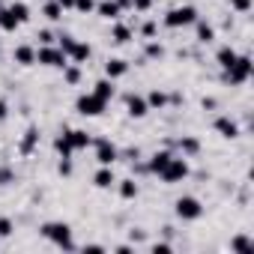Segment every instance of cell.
Masks as SVG:
<instances>
[{
  "label": "cell",
  "mask_w": 254,
  "mask_h": 254,
  "mask_svg": "<svg viewBox=\"0 0 254 254\" xmlns=\"http://www.w3.org/2000/svg\"><path fill=\"white\" fill-rule=\"evenodd\" d=\"M42 236L48 242H54L57 248L63 251H75V242H72V227L66 221H45L42 224Z\"/></svg>",
  "instance_id": "obj_1"
},
{
  "label": "cell",
  "mask_w": 254,
  "mask_h": 254,
  "mask_svg": "<svg viewBox=\"0 0 254 254\" xmlns=\"http://www.w3.org/2000/svg\"><path fill=\"white\" fill-rule=\"evenodd\" d=\"M251 72H254L251 57H248V54H239V57L233 60V66L224 69V81H227V84H245V81L251 78Z\"/></svg>",
  "instance_id": "obj_2"
},
{
  "label": "cell",
  "mask_w": 254,
  "mask_h": 254,
  "mask_svg": "<svg viewBox=\"0 0 254 254\" xmlns=\"http://www.w3.org/2000/svg\"><path fill=\"white\" fill-rule=\"evenodd\" d=\"M159 177L168 183V186H174V183H183L186 177H189V162L183 159V156H171V162L159 171Z\"/></svg>",
  "instance_id": "obj_3"
},
{
  "label": "cell",
  "mask_w": 254,
  "mask_h": 254,
  "mask_svg": "<svg viewBox=\"0 0 254 254\" xmlns=\"http://www.w3.org/2000/svg\"><path fill=\"white\" fill-rule=\"evenodd\" d=\"M194 21H197V9H194V6H177V9H171V12L165 15V27H171V30L189 27V24H194Z\"/></svg>",
  "instance_id": "obj_4"
},
{
  "label": "cell",
  "mask_w": 254,
  "mask_h": 254,
  "mask_svg": "<svg viewBox=\"0 0 254 254\" xmlns=\"http://www.w3.org/2000/svg\"><path fill=\"white\" fill-rule=\"evenodd\" d=\"M174 212H177V218H183V221H197V218L203 215V206H200L197 197L186 194V197H180V200L174 203Z\"/></svg>",
  "instance_id": "obj_5"
},
{
  "label": "cell",
  "mask_w": 254,
  "mask_h": 254,
  "mask_svg": "<svg viewBox=\"0 0 254 254\" xmlns=\"http://www.w3.org/2000/svg\"><path fill=\"white\" fill-rule=\"evenodd\" d=\"M105 108H108V102L99 99L96 93H84V96H78V102H75V111H78L81 117H99Z\"/></svg>",
  "instance_id": "obj_6"
},
{
  "label": "cell",
  "mask_w": 254,
  "mask_h": 254,
  "mask_svg": "<svg viewBox=\"0 0 254 254\" xmlns=\"http://www.w3.org/2000/svg\"><path fill=\"white\" fill-rule=\"evenodd\" d=\"M36 63L51 66V69H63V66L69 63V57H66L60 48H54V45H42V48L36 51Z\"/></svg>",
  "instance_id": "obj_7"
},
{
  "label": "cell",
  "mask_w": 254,
  "mask_h": 254,
  "mask_svg": "<svg viewBox=\"0 0 254 254\" xmlns=\"http://www.w3.org/2000/svg\"><path fill=\"white\" fill-rule=\"evenodd\" d=\"M63 138H66V144L72 147V153H78V150H87L90 144H93V138L84 132V129H66V132H60Z\"/></svg>",
  "instance_id": "obj_8"
},
{
  "label": "cell",
  "mask_w": 254,
  "mask_h": 254,
  "mask_svg": "<svg viewBox=\"0 0 254 254\" xmlns=\"http://www.w3.org/2000/svg\"><path fill=\"white\" fill-rule=\"evenodd\" d=\"M93 147H96V162L99 165H114L117 162V147L111 144V141H105V138H99V141H93Z\"/></svg>",
  "instance_id": "obj_9"
},
{
  "label": "cell",
  "mask_w": 254,
  "mask_h": 254,
  "mask_svg": "<svg viewBox=\"0 0 254 254\" xmlns=\"http://www.w3.org/2000/svg\"><path fill=\"white\" fill-rule=\"evenodd\" d=\"M126 111H129V117L141 120V117H147V114H150V105H147V99H144V96L129 93V96H126Z\"/></svg>",
  "instance_id": "obj_10"
},
{
  "label": "cell",
  "mask_w": 254,
  "mask_h": 254,
  "mask_svg": "<svg viewBox=\"0 0 254 254\" xmlns=\"http://www.w3.org/2000/svg\"><path fill=\"white\" fill-rule=\"evenodd\" d=\"M215 132L221 135V138H227V141H233V138H239V126H236V120H230V117H215Z\"/></svg>",
  "instance_id": "obj_11"
},
{
  "label": "cell",
  "mask_w": 254,
  "mask_h": 254,
  "mask_svg": "<svg viewBox=\"0 0 254 254\" xmlns=\"http://www.w3.org/2000/svg\"><path fill=\"white\" fill-rule=\"evenodd\" d=\"M126 72H129V63H126V60H120V57H111L108 63H105V78H123Z\"/></svg>",
  "instance_id": "obj_12"
},
{
  "label": "cell",
  "mask_w": 254,
  "mask_h": 254,
  "mask_svg": "<svg viewBox=\"0 0 254 254\" xmlns=\"http://www.w3.org/2000/svg\"><path fill=\"white\" fill-rule=\"evenodd\" d=\"M12 57H15L18 66H33V63H36V48H33V45H18V48L12 51Z\"/></svg>",
  "instance_id": "obj_13"
},
{
  "label": "cell",
  "mask_w": 254,
  "mask_h": 254,
  "mask_svg": "<svg viewBox=\"0 0 254 254\" xmlns=\"http://www.w3.org/2000/svg\"><path fill=\"white\" fill-rule=\"evenodd\" d=\"M114 183H117V177H114L111 165H102V168L96 171V177H93V186H96V189H111Z\"/></svg>",
  "instance_id": "obj_14"
},
{
  "label": "cell",
  "mask_w": 254,
  "mask_h": 254,
  "mask_svg": "<svg viewBox=\"0 0 254 254\" xmlns=\"http://www.w3.org/2000/svg\"><path fill=\"white\" fill-rule=\"evenodd\" d=\"M36 144H39V129H36V126H30V129L24 132V138H21V156H30L33 150H36Z\"/></svg>",
  "instance_id": "obj_15"
},
{
  "label": "cell",
  "mask_w": 254,
  "mask_h": 254,
  "mask_svg": "<svg viewBox=\"0 0 254 254\" xmlns=\"http://www.w3.org/2000/svg\"><path fill=\"white\" fill-rule=\"evenodd\" d=\"M96 12H99L102 18H120L123 6L117 3V0H102V3H96Z\"/></svg>",
  "instance_id": "obj_16"
},
{
  "label": "cell",
  "mask_w": 254,
  "mask_h": 254,
  "mask_svg": "<svg viewBox=\"0 0 254 254\" xmlns=\"http://www.w3.org/2000/svg\"><path fill=\"white\" fill-rule=\"evenodd\" d=\"M21 24H18V18L9 12V6L3 9V6H0V30H3V33H15Z\"/></svg>",
  "instance_id": "obj_17"
},
{
  "label": "cell",
  "mask_w": 254,
  "mask_h": 254,
  "mask_svg": "<svg viewBox=\"0 0 254 254\" xmlns=\"http://www.w3.org/2000/svg\"><path fill=\"white\" fill-rule=\"evenodd\" d=\"M90 93H96L99 99L111 102V99H114V81H111V78H102V81H96V84H93V90H90Z\"/></svg>",
  "instance_id": "obj_18"
},
{
  "label": "cell",
  "mask_w": 254,
  "mask_h": 254,
  "mask_svg": "<svg viewBox=\"0 0 254 254\" xmlns=\"http://www.w3.org/2000/svg\"><path fill=\"white\" fill-rule=\"evenodd\" d=\"M90 54H93V48L87 42H75L72 51H69V60L72 63H84V60H90Z\"/></svg>",
  "instance_id": "obj_19"
},
{
  "label": "cell",
  "mask_w": 254,
  "mask_h": 254,
  "mask_svg": "<svg viewBox=\"0 0 254 254\" xmlns=\"http://www.w3.org/2000/svg\"><path fill=\"white\" fill-rule=\"evenodd\" d=\"M236 57H239V54H236L230 45H221V48H218V54H215V60H218V66H221V69H230Z\"/></svg>",
  "instance_id": "obj_20"
},
{
  "label": "cell",
  "mask_w": 254,
  "mask_h": 254,
  "mask_svg": "<svg viewBox=\"0 0 254 254\" xmlns=\"http://www.w3.org/2000/svg\"><path fill=\"white\" fill-rule=\"evenodd\" d=\"M9 12L18 18V24H27V21H30V6L24 3V0H15V3H9Z\"/></svg>",
  "instance_id": "obj_21"
},
{
  "label": "cell",
  "mask_w": 254,
  "mask_h": 254,
  "mask_svg": "<svg viewBox=\"0 0 254 254\" xmlns=\"http://www.w3.org/2000/svg\"><path fill=\"white\" fill-rule=\"evenodd\" d=\"M111 39L117 42V45H126L132 39V27L129 24H114V30H111Z\"/></svg>",
  "instance_id": "obj_22"
},
{
  "label": "cell",
  "mask_w": 254,
  "mask_h": 254,
  "mask_svg": "<svg viewBox=\"0 0 254 254\" xmlns=\"http://www.w3.org/2000/svg\"><path fill=\"white\" fill-rule=\"evenodd\" d=\"M194 24H197V42L209 45V42L215 39V27H212V24H206V21H200V18H197Z\"/></svg>",
  "instance_id": "obj_23"
},
{
  "label": "cell",
  "mask_w": 254,
  "mask_h": 254,
  "mask_svg": "<svg viewBox=\"0 0 254 254\" xmlns=\"http://www.w3.org/2000/svg\"><path fill=\"white\" fill-rule=\"evenodd\" d=\"M171 156H174V153H168V150H162V153H156V156L150 159V165H147V171H153V174H159V171H162V168H165V165L171 162Z\"/></svg>",
  "instance_id": "obj_24"
},
{
  "label": "cell",
  "mask_w": 254,
  "mask_h": 254,
  "mask_svg": "<svg viewBox=\"0 0 254 254\" xmlns=\"http://www.w3.org/2000/svg\"><path fill=\"white\" fill-rule=\"evenodd\" d=\"M42 15H45L48 21H60V18H63V6L57 3V0H45V9H42Z\"/></svg>",
  "instance_id": "obj_25"
},
{
  "label": "cell",
  "mask_w": 254,
  "mask_h": 254,
  "mask_svg": "<svg viewBox=\"0 0 254 254\" xmlns=\"http://www.w3.org/2000/svg\"><path fill=\"white\" fill-rule=\"evenodd\" d=\"M63 81L66 84H78L81 81V63H66L63 66Z\"/></svg>",
  "instance_id": "obj_26"
},
{
  "label": "cell",
  "mask_w": 254,
  "mask_h": 254,
  "mask_svg": "<svg viewBox=\"0 0 254 254\" xmlns=\"http://www.w3.org/2000/svg\"><path fill=\"white\" fill-rule=\"evenodd\" d=\"M177 147L183 150V156H194V153H200V141H197V138H180Z\"/></svg>",
  "instance_id": "obj_27"
},
{
  "label": "cell",
  "mask_w": 254,
  "mask_h": 254,
  "mask_svg": "<svg viewBox=\"0 0 254 254\" xmlns=\"http://www.w3.org/2000/svg\"><path fill=\"white\" fill-rule=\"evenodd\" d=\"M120 197H126V200L138 197V183H135V180H123V183H120Z\"/></svg>",
  "instance_id": "obj_28"
},
{
  "label": "cell",
  "mask_w": 254,
  "mask_h": 254,
  "mask_svg": "<svg viewBox=\"0 0 254 254\" xmlns=\"http://www.w3.org/2000/svg\"><path fill=\"white\" fill-rule=\"evenodd\" d=\"M147 105H150V111H153V108L159 111V108H165V105H168V96H165V93H159V90H153V93L147 96Z\"/></svg>",
  "instance_id": "obj_29"
},
{
  "label": "cell",
  "mask_w": 254,
  "mask_h": 254,
  "mask_svg": "<svg viewBox=\"0 0 254 254\" xmlns=\"http://www.w3.org/2000/svg\"><path fill=\"white\" fill-rule=\"evenodd\" d=\"M144 51H147V57H153V60H162V57H165V45H162V42H147Z\"/></svg>",
  "instance_id": "obj_30"
},
{
  "label": "cell",
  "mask_w": 254,
  "mask_h": 254,
  "mask_svg": "<svg viewBox=\"0 0 254 254\" xmlns=\"http://www.w3.org/2000/svg\"><path fill=\"white\" fill-rule=\"evenodd\" d=\"M54 150L60 153V159H72V156H75V153H72V147L66 144V138H63V135H60V138L54 141Z\"/></svg>",
  "instance_id": "obj_31"
},
{
  "label": "cell",
  "mask_w": 254,
  "mask_h": 254,
  "mask_svg": "<svg viewBox=\"0 0 254 254\" xmlns=\"http://www.w3.org/2000/svg\"><path fill=\"white\" fill-rule=\"evenodd\" d=\"M230 245H233V251H254V242H251L248 236H236Z\"/></svg>",
  "instance_id": "obj_32"
},
{
  "label": "cell",
  "mask_w": 254,
  "mask_h": 254,
  "mask_svg": "<svg viewBox=\"0 0 254 254\" xmlns=\"http://www.w3.org/2000/svg\"><path fill=\"white\" fill-rule=\"evenodd\" d=\"M57 39H60V45H57V48H60V51H63V54L69 57V51H72V45H75V36L63 33V36H57Z\"/></svg>",
  "instance_id": "obj_33"
},
{
  "label": "cell",
  "mask_w": 254,
  "mask_h": 254,
  "mask_svg": "<svg viewBox=\"0 0 254 254\" xmlns=\"http://www.w3.org/2000/svg\"><path fill=\"white\" fill-rule=\"evenodd\" d=\"M12 230H15V227H12V218H6V215H3V218H0V239L12 236Z\"/></svg>",
  "instance_id": "obj_34"
},
{
  "label": "cell",
  "mask_w": 254,
  "mask_h": 254,
  "mask_svg": "<svg viewBox=\"0 0 254 254\" xmlns=\"http://www.w3.org/2000/svg\"><path fill=\"white\" fill-rule=\"evenodd\" d=\"M72 9H78V12H93V9H96V0H75Z\"/></svg>",
  "instance_id": "obj_35"
},
{
  "label": "cell",
  "mask_w": 254,
  "mask_h": 254,
  "mask_svg": "<svg viewBox=\"0 0 254 254\" xmlns=\"http://www.w3.org/2000/svg\"><path fill=\"white\" fill-rule=\"evenodd\" d=\"M36 39H39L42 45H54V42H57V36H54L51 30H39V36H36Z\"/></svg>",
  "instance_id": "obj_36"
},
{
  "label": "cell",
  "mask_w": 254,
  "mask_h": 254,
  "mask_svg": "<svg viewBox=\"0 0 254 254\" xmlns=\"http://www.w3.org/2000/svg\"><path fill=\"white\" fill-rule=\"evenodd\" d=\"M9 183H15V174L9 168H0V186H9Z\"/></svg>",
  "instance_id": "obj_37"
},
{
  "label": "cell",
  "mask_w": 254,
  "mask_h": 254,
  "mask_svg": "<svg viewBox=\"0 0 254 254\" xmlns=\"http://www.w3.org/2000/svg\"><path fill=\"white\" fill-rule=\"evenodd\" d=\"M230 6H233L236 12H248V9H251V0H230Z\"/></svg>",
  "instance_id": "obj_38"
},
{
  "label": "cell",
  "mask_w": 254,
  "mask_h": 254,
  "mask_svg": "<svg viewBox=\"0 0 254 254\" xmlns=\"http://www.w3.org/2000/svg\"><path fill=\"white\" fill-rule=\"evenodd\" d=\"M153 6V0H132V9H138V12H147Z\"/></svg>",
  "instance_id": "obj_39"
},
{
  "label": "cell",
  "mask_w": 254,
  "mask_h": 254,
  "mask_svg": "<svg viewBox=\"0 0 254 254\" xmlns=\"http://www.w3.org/2000/svg\"><path fill=\"white\" fill-rule=\"evenodd\" d=\"M141 33H144L147 39H153V36H156V21H147V24L141 27Z\"/></svg>",
  "instance_id": "obj_40"
},
{
  "label": "cell",
  "mask_w": 254,
  "mask_h": 254,
  "mask_svg": "<svg viewBox=\"0 0 254 254\" xmlns=\"http://www.w3.org/2000/svg\"><path fill=\"white\" fill-rule=\"evenodd\" d=\"M9 117V105H6V99H0V123H3Z\"/></svg>",
  "instance_id": "obj_41"
},
{
  "label": "cell",
  "mask_w": 254,
  "mask_h": 254,
  "mask_svg": "<svg viewBox=\"0 0 254 254\" xmlns=\"http://www.w3.org/2000/svg\"><path fill=\"white\" fill-rule=\"evenodd\" d=\"M60 174H66V177L72 174V159H63V162H60Z\"/></svg>",
  "instance_id": "obj_42"
},
{
  "label": "cell",
  "mask_w": 254,
  "mask_h": 254,
  "mask_svg": "<svg viewBox=\"0 0 254 254\" xmlns=\"http://www.w3.org/2000/svg\"><path fill=\"white\" fill-rule=\"evenodd\" d=\"M168 251H171V245H165V242L162 245H153V254H168Z\"/></svg>",
  "instance_id": "obj_43"
},
{
  "label": "cell",
  "mask_w": 254,
  "mask_h": 254,
  "mask_svg": "<svg viewBox=\"0 0 254 254\" xmlns=\"http://www.w3.org/2000/svg\"><path fill=\"white\" fill-rule=\"evenodd\" d=\"M57 3H60V6H63V12H66V9H72V6H75V0H57Z\"/></svg>",
  "instance_id": "obj_44"
},
{
  "label": "cell",
  "mask_w": 254,
  "mask_h": 254,
  "mask_svg": "<svg viewBox=\"0 0 254 254\" xmlns=\"http://www.w3.org/2000/svg\"><path fill=\"white\" fill-rule=\"evenodd\" d=\"M117 3H120L123 9H129V6H132V0H117Z\"/></svg>",
  "instance_id": "obj_45"
},
{
  "label": "cell",
  "mask_w": 254,
  "mask_h": 254,
  "mask_svg": "<svg viewBox=\"0 0 254 254\" xmlns=\"http://www.w3.org/2000/svg\"><path fill=\"white\" fill-rule=\"evenodd\" d=\"M0 54H3V51H0Z\"/></svg>",
  "instance_id": "obj_46"
}]
</instances>
